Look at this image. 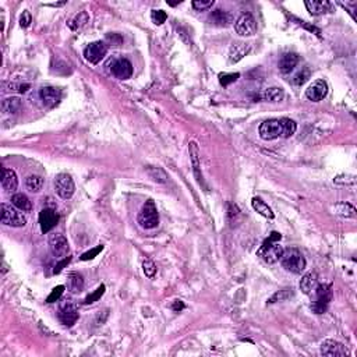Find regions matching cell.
<instances>
[{
    "instance_id": "cell-1",
    "label": "cell",
    "mask_w": 357,
    "mask_h": 357,
    "mask_svg": "<svg viewBox=\"0 0 357 357\" xmlns=\"http://www.w3.org/2000/svg\"><path fill=\"white\" fill-rule=\"evenodd\" d=\"M282 239V234L278 232H272L271 236L267 240L262 243V246L260 247V250L257 251V255L262 257L265 262L268 264H275L278 262L283 252V249L279 244V240Z\"/></svg>"
},
{
    "instance_id": "cell-2",
    "label": "cell",
    "mask_w": 357,
    "mask_h": 357,
    "mask_svg": "<svg viewBox=\"0 0 357 357\" xmlns=\"http://www.w3.org/2000/svg\"><path fill=\"white\" fill-rule=\"evenodd\" d=\"M279 261L285 270L289 271L292 273H296V275H300L303 271L306 270V265H307L306 258L301 254V251L299 249H294V247L283 250Z\"/></svg>"
},
{
    "instance_id": "cell-3",
    "label": "cell",
    "mask_w": 357,
    "mask_h": 357,
    "mask_svg": "<svg viewBox=\"0 0 357 357\" xmlns=\"http://www.w3.org/2000/svg\"><path fill=\"white\" fill-rule=\"evenodd\" d=\"M137 222L143 229H155L159 225V213L152 200H147L138 212Z\"/></svg>"
},
{
    "instance_id": "cell-4",
    "label": "cell",
    "mask_w": 357,
    "mask_h": 357,
    "mask_svg": "<svg viewBox=\"0 0 357 357\" xmlns=\"http://www.w3.org/2000/svg\"><path fill=\"white\" fill-rule=\"evenodd\" d=\"M315 292V301H313L311 304V310L315 314H324L329 306V301L332 300V288L331 285H317V288L314 289Z\"/></svg>"
},
{
    "instance_id": "cell-5",
    "label": "cell",
    "mask_w": 357,
    "mask_h": 357,
    "mask_svg": "<svg viewBox=\"0 0 357 357\" xmlns=\"http://www.w3.org/2000/svg\"><path fill=\"white\" fill-rule=\"evenodd\" d=\"M1 223L13 228H24L27 225V218L9 204H1Z\"/></svg>"
},
{
    "instance_id": "cell-6",
    "label": "cell",
    "mask_w": 357,
    "mask_h": 357,
    "mask_svg": "<svg viewBox=\"0 0 357 357\" xmlns=\"http://www.w3.org/2000/svg\"><path fill=\"white\" fill-rule=\"evenodd\" d=\"M55 190L62 200H68L76 193V184L73 177L67 173H59L55 177Z\"/></svg>"
},
{
    "instance_id": "cell-7",
    "label": "cell",
    "mask_w": 357,
    "mask_h": 357,
    "mask_svg": "<svg viewBox=\"0 0 357 357\" xmlns=\"http://www.w3.org/2000/svg\"><path fill=\"white\" fill-rule=\"evenodd\" d=\"M58 317L60 319V322L66 327H73L80 318V314H78L77 306L73 303V301H63L60 304L58 311Z\"/></svg>"
},
{
    "instance_id": "cell-8",
    "label": "cell",
    "mask_w": 357,
    "mask_h": 357,
    "mask_svg": "<svg viewBox=\"0 0 357 357\" xmlns=\"http://www.w3.org/2000/svg\"><path fill=\"white\" fill-rule=\"evenodd\" d=\"M234 31L240 37H252L257 32V21L250 13H243L234 21Z\"/></svg>"
},
{
    "instance_id": "cell-9",
    "label": "cell",
    "mask_w": 357,
    "mask_h": 357,
    "mask_svg": "<svg viewBox=\"0 0 357 357\" xmlns=\"http://www.w3.org/2000/svg\"><path fill=\"white\" fill-rule=\"evenodd\" d=\"M109 45L104 41H97L89 43L87 48L84 49V58L91 64H98L102 59L106 56Z\"/></svg>"
},
{
    "instance_id": "cell-10",
    "label": "cell",
    "mask_w": 357,
    "mask_h": 357,
    "mask_svg": "<svg viewBox=\"0 0 357 357\" xmlns=\"http://www.w3.org/2000/svg\"><path fill=\"white\" fill-rule=\"evenodd\" d=\"M321 355L327 357H345L350 355L348 348L334 339H327L321 343Z\"/></svg>"
},
{
    "instance_id": "cell-11",
    "label": "cell",
    "mask_w": 357,
    "mask_h": 357,
    "mask_svg": "<svg viewBox=\"0 0 357 357\" xmlns=\"http://www.w3.org/2000/svg\"><path fill=\"white\" fill-rule=\"evenodd\" d=\"M260 137L265 141H272L280 137V123L278 119H268L261 123L258 128Z\"/></svg>"
},
{
    "instance_id": "cell-12",
    "label": "cell",
    "mask_w": 357,
    "mask_h": 357,
    "mask_svg": "<svg viewBox=\"0 0 357 357\" xmlns=\"http://www.w3.org/2000/svg\"><path fill=\"white\" fill-rule=\"evenodd\" d=\"M49 247L55 257L58 258H64L68 254L70 246H68L67 239L63 234H52L49 237Z\"/></svg>"
},
{
    "instance_id": "cell-13",
    "label": "cell",
    "mask_w": 357,
    "mask_h": 357,
    "mask_svg": "<svg viewBox=\"0 0 357 357\" xmlns=\"http://www.w3.org/2000/svg\"><path fill=\"white\" fill-rule=\"evenodd\" d=\"M328 95V84L324 80H315L307 89L306 97L313 102H319Z\"/></svg>"
},
{
    "instance_id": "cell-14",
    "label": "cell",
    "mask_w": 357,
    "mask_h": 357,
    "mask_svg": "<svg viewBox=\"0 0 357 357\" xmlns=\"http://www.w3.org/2000/svg\"><path fill=\"white\" fill-rule=\"evenodd\" d=\"M59 222V215L52 208H45L39 212V225L43 234L49 233Z\"/></svg>"
},
{
    "instance_id": "cell-15",
    "label": "cell",
    "mask_w": 357,
    "mask_h": 357,
    "mask_svg": "<svg viewBox=\"0 0 357 357\" xmlns=\"http://www.w3.org/2000/svg\"><path fill=\"white\" fill-rule=\"evenodd\" d=\"M112 74L119 80H128L133 76V64L127 59H117L112 63Z\"/></svg>"
},
{
    "instance_id": "cell-16",
    "label": "cell",
    "mask_w": 357,
    "mask_h": 357,
    "mask_svg": "<svg viewBox=\"0 0 357 357\" xmlns=\"http://www.w3.org/2000/svg\"><path fill=\"white\" fill-rule=\"evenodd\" d=\"M39 98L42 101V104L48 107H55L59 104L60 98H62V92L59 88L55 87H43L39 89Z\"/></svg>"
},
{
    "instance_id": "cell-17",
    "label": "cell",
    "mask_w": 357,
    "mask_h": 357,
    "mask_svg": "<svg viewBox=\"0 0 357 357\" xmlns=\"http://www.w3.org/2000/svg\"><path fill=\"white\" fill-rule=\"evenodd\" d=\"M304 4L311 16H322L332 10V4L328 0H306Z\"/></svg>"
},
{
    "instance_id": "cell-18",
    "label": "cell",
    "mask_w": 357,
    "mask_h": 357,
    "mask_svg": "<svg viewBox=\"0 0 357 357\" xmlns=\"http://www.w3.org/2000/svg\"><path fill=\"white\" fill-rule=\"evenodd\" d=\"M251 46L249 43H244V42H234L231 50H229V62L234 64V63H239L241 59L244 56H247L250 53Z\"/></svg>"
},
{
    "instance_id": "cell-19",
    "label": "cell",
    "mask_w": 357,
    "mask_h": 357,
    "mask_svg": "<svg viewBox=\"0 0 357 357\" xmlns=\"http://www.w3.org/2000/svg\"><path fill=\"white\" fill-rule=\"evenodd\" d=\"M318 285V276H317V272L314 271H310L307 272L301 280H300V290L304 293V294H311L314 289L317 288Z\"/></svg>"
},
{
    "instance_id": "cell-20",
    "label": "cell",
    "mask_w": 357,
    "mask_h": 357,
    "mask_svg": "<svg viewBox=\"0 0 357 357\" xmlns=\"http://www.w3.org/2000/svg\"><path fill=\"white\" fill-rule=\"evenodd\" d=\"M299 63V56L296 53H285L280 58L278 67L282 74H289L290 71H293V68L297 66Z\"/></svg>"
},
{
    "instance_id": "cell-21",
    "label": "cell",
    "mask_w": 357,
    "mask_h": 357,
    "mask_svg": "<svg viewBox=\"0 0 357 357\" xmlns=\"http://www.w3.org/2000/svg\"><path fill=\"white\" fill-rule=\"evenodd\" d=\"M1 187L6 191H14V190H17V187H19V179H17V174H16V172L13 169H7V168L3 169Z\"/></svg>"
},
{
    "instance_id": "cell-22",
    "label": "cell",
    "mask_w": 357,
    "mask_h": 357,
    "mask_svg": "<svg viewBox=\"0 0 357 357\" xmlns=\"http://www.w3.org/2000/svg\"><path fill=\"white\" fill-rule=\"evenodd\" d=\"M189 151H190V158H191V162H193V170L197 180L200 183H203V173L200 172V149H198V145L195 141H190L189 144Z\"/></svg>"
},
{
    "instance_id": "cell-23",
    "label": "cell",
    "mask_w": 357,
    "mask_h": 357,
    "mask_svg": "<svg viewBox=\"0 0 357 357\" xmlns=\"http://www.w3.org/2000/svg\"><path fill=\"white\" fill-rule=\"evenodd\" d=\"M210 21L213 25H218V27H228L232 22V16L225 10L216 9L210 14Z\"/></svg>"
},
{
    "instance_id": "cell-24",
    "label": "cell",
    "mask_w": 357,
    "mask_h": 357,
    "mask_svg": "<svg viewBox=\"0 0 357 357\" xmlns=\"http://www.w3.org/2000/svg\"><path fill=\"white\" fill-rule=\"evenodd\" d=\"M251 205H252L254 211L262 215L264 218H268V219H273L275 218V213L271 210V207H268V204L264 203V200L260 198V197H254L251 200Z\"/></svg>"
},
{
    "instance_id": "cell-25",
    "label": "cell",
    "mask_w": 357,
    "mask_h": 357,
    "mask_svg": "<svg viewBox=\"0 0 357 357\" xmlns=\"http://www.w3.org/2000/svg\"><path fill=\"white\" fill-rule=\"evenodd\" d=\"M332 211L334 213H336L339 216H343V218H356L357 211L356 208L349 203H338L332 207Z\"/></svg>"
},
{
    "instance_id": "cell-26",
    "label": "cell",
    "mask_w": 357,
    "mask_h": 357,
    "mask_svg": "<svg viewBox=\"0 0 357 357\" xmlns=\"http://www.w3.org/2000/svg\"><path fill=\"white\" fill-rule=\"evenodd\" d=\"M11 204H13L17 210L22 211V212H29V211L32 210V204L29 201V198L25 195V194L22 193L14 194V195L11 197Z\"/></svg>"
},
{
    "instance_id": "cell-27",
    "label": "cell",
    "mask_w": 357,
    "mask_h": 357,
    "mask_svg": "<svg viewBox=\"0 0 357 357\" xmlns=\"http://www.w3.org/2000/svg\"><path fill=\"white\" fill-rule=\"evenodd\" d=\"M84 288V279L78 272H70L67 275V289L71 293H80Z\"/></svg>"
},
{
    "instance_id": "cell-28",
    "label": "cell",
    "mask_w": 357,
    "mask_h": 357,
    "mask_svg": "<svg viewBox=\"0 0 357 357\" xmlns=\"http://www.w3.org/2000/svg\"><path fill=\"white\" fill-rule=\"evenodd\" d=\"M21 106H22V101H21L19 97L6 98V99L1 102V110H3L4 113H9V115L17 113L20 109H21Z\"/></svg>"
},
{
    "instance_id": "cell-29",
    "label": "cell",
    "mask_w": 357,
    "mask_h": 357,
    "mask_svg": "<svg viewBox=\"0 0 357 357\" xmlns=\"http://www.w3.org/2000/svg\"><path fill=\"white\" fill-rule=\"evenodd\" d=\"M147 174L149 176L151 180H154L155 183L165 184L168 182L169 176L165 172L162 168H158V166H148L147 168Z\"/></svg>"
},
{
    "instance_id": "cell-30",
    "label": "cell",
    "mask_w": 357,
    "mask_h": 357,
    "mask_svg": "<svg viewBox=\"0 0 357 357\" xmlns=\"http://www.w3.org/2000/svg\"><path fill=\"white\" fill-rule=\"evenodd\" d=\"M279 123H280V137H283V138H289V137H292V135L296 133V130H297L296 122H293L292 119L283 117V119H280Z\"/></svg>"
},
{
    "instance_id": "cell-31",
    "label": "cell",
    "mask_w": 357,
    "mask_h": 357,
    "mask_svg": "<svg viewBox=\"0 0 357 357\" xmlns=\"http://www.w3.org/2000/svg\"><path fill=\"white\" fill-rule=\"evenodd\" d=\"M285 97V92L283 89L279 87H271L268 89L264 91L262 94V98L268 102H280L282 99Z\"/></svg>"
},
{
    "instance_id": "cell-32",
    "label": "cell",
    "mask_w": 357,
    "mask_h": 357,
    "mask_svg": "<svg viewBox=\"0 0 357 357\" xmlns=\"http://www.w3.org/2000/svg\"><path fill=\"white\" fill-rule=\"evenodd\" d=\"M88 21H89V16H88L87 11H80L77 16L68 22V25H70V28L73 31H78L83 27H85Z\"/></svg>"
},
{
    "instance_id": "cell-33",
    "label": "cell",
    "mask_w": 357,
    "mask_h": 357,
    "mask_svg": "<svg viewBox=\"0 0 357 357\" xmlns=\"http://www.w3.org/2000/svg\"><path fill=\"white\" fill-rule=\"evenodd\" d=\"M25 186L31 193H39L42 190V186H43V179L41 176H37V174H31L25 180Z\"/></svg>"
},
{
    "instance_id": "cell-34",
    "label": "cell",
    "mask_w": 357,
    "mask_h": 357,
    "mask_svg": "<svg viewBox=\"0 0 357 357\" xmlns=\"http://www.w3.org/2000/svg\"><path fill=\"white\" fill-rule=\"evenodd\" d=\"M293 294H294V292H293L292 288L278 290L276 293H273L270 299H268V303H270V304H273V303H278V301H286V300H289L290 297H293Z\"/></svg>"
},
{
    "instance_id": "cell-35",
    "label": "cell",
    "mask_w": 357,
    "mask_h": 357,
    "mask_svg": "<svg viewBox=\"0 0 357 357\" xmlns=\"http://www.w3.org/2000/svg\"><path fill=\"white\" fill-rule=\"evenodd\" d=\"M239 77H240L239 73H221L219 74V83H221L222 87H228V85H231L233 83H236Z\"/></svg>"
},
{
    "instance_id": "cell-36",
    "label": "cell",
    "mask_w": 357,
    "mask_h": 357,
    "mask_svg": "<svg viewBox=\"0 0 357 357\" xmlns=\"http://www.w3.org/2000/svg\"><path fill=\"white\" fill-rule=\"evenodd\" d=\"M105 290H106V286H105V285H101L99 288H97V290H94L91 294H88L87 297H85V300H84V304H92V303L98 301V300L104 296Z\"/></svg>"
},
{
    "instance_id": "cell-37",
    "label": "cell",
    "mask_w": 357,
    "mask_h": 357,
    "mask_svg": "<svg viewBox=\"0 0 357 357\" xmlns=\"http://www.w3.org/2000/svg\"><path fill=\"white\" fill-rule=\"evenodd\" d=\"M143 271H144L145 276H148V278H154L155 275H156V265H155V262L152 260H145L143 262Z\"/></svg>"
},
{
    "instance_id": "cell-38",
    "label": "cell",
    "mask_w": 357,
    "mask_h": 357,
    "mask_svg": "<svg viewBox=\"0 0 357 357\" xmlns=\"http://www.w3.org/2000/svg\"><path fill=\"white\" fill-rule=\"evenodd\" d=\"M151 20H152V22L156 24V25H162L165 21L168 20V14L165 13L164 10H152Z\"/></svg>"
},
{
    "instance_id": "cell-39",
    "label": "cell",
    "mask_w": 357,
    "mask_h": 357,
    "mask_svg": "<svg viewBox=\"0 0 357 357\" xmlns=\"http://www.w3.org/2000/svg\"><path fill=\"white\" fill-rule=\"evenodd\" d=\"M191 4L197 11H205V10L211 9L215 4V1L213 0H194Z\"/></svg>"
},
{
    "instance_id": "cell-40",
    "label": "cell",
    "mask_w": 357,
    "mask_h": 357,
    "mask_svg": "<svg viewBox=\"0 0 357 357\" xmlns=\"http://www.w3.org/2000/svg\"><path fill=\"white\" fill-rule=\"evenodd\" d=\"M64 286L63 285H59L56 286L55 289L50 292V294L48 296V299H46V303H55V301H58L62 296H63V293H64Z\"/></svg>"
},
{
    "instance_id": "cell-41",
    "label": "cell",
    "mask_w": 357,
    "mask_h": 357,
    "mask_svg": "<svg viewBox=\"0 0 357 357\" xmlns=\"http://www.w3.org/2000/svg\"><path fill=\"white\" fill-rule=\"evenodd\" d=\"M336 184H346V186H353L356 183V176L353 174H340L338 177H335L334 180Z\"/></svg>"
},
{
    "instance_id": "cell-42",
    "label": "cell",
    "mask_w": 357,
    "mask_h": 357,
    "mask_svg": "<svg viewBox=\"0 0 357 357\" xmlns=\"http://www.w3.org/2000/svg\"><path fill=\"white\" fill-rule=\"evenodd\" d=\"M310 77V71L309 70H301L299 71L294 77H293V84L294 85H303Z\"/></svg>"
},
{
    "instance_id": "cell-43",
    "label": "cell",
    "mask_w": 357,
    "mask_h": 357,
    "mask_svg": "<svg viewBox=\"0 0 357 357\" xmlns=\"http://www.w3.org/2000/svg\"><path fill=\"white\" fill-rule=\"evenodd\" d=\"M239 215H240V210L234 204H228V218H229V221L231 222H236L237 218H239Z\"/></svg>"
},
{
    "instance_id": "cell-44",
    "label": "cell",
    "mask_w": 357,
    "mask_h": 357,
    "mask_svg": "<svg viewBox=\"0 0 357 357\" xmlns=\"http://www.w3.org/2000/svg\"><path fill=\"white\" fill-rule=\"evenodd\" d=\"M102 250H104V246H102V244H99V246H97L95 249H92V250L84 252V254L81 255V261H88V260L95 258V257H97L98 254H99V252H101Z\"/></svg>"
},
{
    "instance_id": "cell-45",
    "label": "cell",
    "mask_w": 357,
    "mask_h": 357,
    "mask_svg": "<svg viewBox=\"0 0 357 357\" xmlns=\"http://www.w3.org/2000/svg\"><path fill=\"white\" fill-rule=\"evenodd\" d=\"M31 22H32V16H31V13H29L28 10H24L22 14H21V17H20V25H21L22 28H28L29 25H31Z\"/></svg>"
},
{
    "instance_id": "cell-46",
    "label": "cell",
    "mask_w": 357,
    "mask_h": 357,
    "mask_svg": "<svg viewBox=\"0 0 357 357\" xmlns=\"http://www.w3.org/2000/svg\"><path fill=\"white\" fill-rule=\"evenodd\" d=\"M106 42H109L112 46H119V45L123 43V37L119 35V34H115V32H113V34H107Z\"/></svg>"
},
{
    "instance_id": "cell-47",
    "label": "cell",
    "mask_w": 357,
    "mask_h": 357,
    "mask_svg": "<svg viewBox=\"0 0 357 357\" xmlns=\"http://www.w3.org/2000/svg\"><path fill=\"white\" fill-rule=\"evenodd\" d=\"M71 261V257H67V258H63V260L60 261L56 264V267H55V270H53V273H60L64 267H67V264Z\"/></svg>"
},
{
    "instance_id": "cell-48",
    "label": "cell",
    "mask_w": 357,
    "mask_h": 357,
    "mask_svg": "<svg viewBox=\"0 0 357 357\" xmlns=\"http://www.w3.org/2000/svg\"><path fill=\"white\" fill-rule=\"evenodd\" d=\"M184 303L182 300H173V303H172V306H170V309L173 310L174 313H180V311H183L184 310Z\"/></svg>"
},
{
    "instance_id": "cell-49",
    "label": "cell",
    "mask_w": 357,
    "mask_h": 357,
    "mask_svg": "<svg viewBox=\"0 0 357 357\" xmlns=\"http://www.w3.org/2000/svg\"><path fill=\"white\" fill-rule=\"evenodd\" d=\"M11 91H19V92H27L29 89V84H11L10 85Z\"/></svg>"
}]
</instances>
